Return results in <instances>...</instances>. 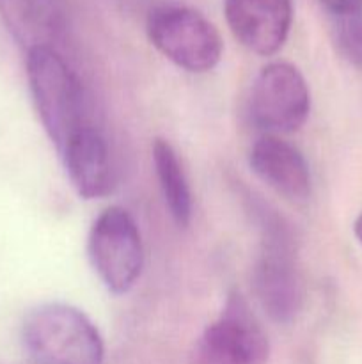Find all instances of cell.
Wrapping results in <instances>:
<instances>
[{
	"label": "cell",
	"mask_w": 362,
	"mask_h": 364,
	"mask_svg": "<svg viewBox=\"0 0 362 364\" xmlns=\"http://www.w3.org/2000/svg\"><path fill=\"white\" fill-rule=\"evenodd\" d=\"M27 78L39 119L60 153L73 135L92 124L84 85L55 48L28 50Z\"/></svg>",
	"instance_id": "obj_1"
},
{
	"label": "cell",
	"mask_w": 362,
	"mask_h": 364,
	"mask_svg": "<svg viewBox=\"0 0 362 364\" xmlns=\"http://www.w3.org/2000/svg\"><path fill=\"white\" fill-rule=\"evenodd\" d=\"M21 338L38 364H103L105 345L87 315L64 302H46L27 313Z\"/></svg>",
	"instance_id": "obj_2"
},
{
	"label": "cell",
	"mask_w": 362,
	"mask_h": 364,
	"mask_svg": "<svg viewBox=\"0 0 362 364\" xmlns=\"http://www.w3.org/2000/svg\"><path fill=\"white\" fill-rule=\"evenodd\" d=\"M151 45L177 68L206 73L222 59L224 43L215 25L194 7L160 4L146 21Z\"/></svg>",
	"instance_id": "obj_3"
},
{
	"label": "cell",
	"mask_w": 362,
	"mask_h": 364,
	"mask_svg": "<svg viewBox=\"0 0 362 364\" xmlns=\"http://www.w3.org/2000/svg\"><path fill=\"white\" fill-rule=\"evenodd\" d=\"M263 238L252 284L263 311L277 323L297 318L304 301L291 235L275 217L263 215Z\"/></svg>",
	"instance_id": "obj_4"
},
{
	"label": "cell",
	"mask_w": 362,
	"mask_h": 364,
	"mask_svg": "<svg viewBox=\"0 0 362 364\" xmlns=\"http://www.w3.org/2000/svg\"><path fill=\"white\" fill-rule=\"evenodd\" d=\"M87 255L106 290L130 291L144 267V244L133 215L121 206L103 210L89 231Z\"/></svg>",
	"instance_id": "obj_5"
},
{
	"label": "cell",
	"mask_w": 362,
	"mask_h": 364,
	"mask_svg": "<svg viewBox=\"0 0 362 364\" xmlns=\"http://www.w3.org/2000/svg\"><path fill=\"white\" fill-rule=\"evenodd\" d=\"M268 358V336L238 291L229 294L192 350V364H266Z\"/></svg>",
	"instance_id": "obj_6"
},
{
	"label": "cell",
	"mask_w": 362,
	"mask_h": 364,
	"mask_svg": "<svg viewBox=\"0 0 362 364\" xmlns=\"http://www.w3.org/2000/svg\"><path fill=\"white\" fill-rule=\"evenodd\" d=\"M311 92L304 75L290 63H270L256 77L248 98L252 123L272 135L297 132L307 121Z\"/></svg>",
	"instance_id": "obj_7"
},
{
	"label": "cell",
	"mask_w": 362,
	"mask_h": 364,
	"mask_svg": "<svg viewBox=\"0 0 362 364\" xmlns=\"http://www.w3.org/2000/svg\"><path fill=\"white\" fill-rule=\"evenodd\" d=\"M224 13L234 38L252 53L279 52L293 21L291 0H224Z\"/></svg>",
	"instance_id": "obj_8"
},
{
	"label": "cell",
	"mask_w": 362,
	"mask_h": 364,
	"mask_svg": "<svg viewBox=\"0 0 362 364\" xmlns=\"http://www.w3.org/2000/svg\"><path fill=\"white\" fill-rule=\"evenodd\" d=\"M252 173L290 201H305L311 194V173L297 146L279 135L265 134L248 151Z\"/></svg>",
	"instance_id": "obj_9"
},
{
	"label": "cell",
	"mask_w": 362,
	"mask_h": 364,
	"mask_svg": "<svg viewBox=\"0 0 362 364\" xmlns=\"http://www.w3.org/2000/svg\"><path fill=\"white\" fill-rule=\"evenodd\" d=\"M67 180L82 199L105 198L112 191L114 173L106 139L91 124L60 149Z\"/></svg>",
	"instance_id": "obj_10"
},
{
	"label": "cell",
	"mask_w": 362,
	"mask_h": 364,
	"mask_svg": "<svg viewBox=\"0 0 362 364\" xmlns=\"http://www.w3.org/2000/svg\"><path fill=\"white\" fill-rule=\"evenodd\" d=\"M0 18L27 52L55 48L66 27L60 0H0Z\"/></svg>",
	"instance_id": "obj_11"
},
{
	"label": "cell",
	"mask_w": 362,
	"mask_h": 364,
	"mask_svg": "<svg viewBox=\"0 0 362 364\" xmlns=\"http://www.w3.org/2000/svg\"><path fill=\"white\" fill-rule=\"evenodd\" d=\"M153 166L169 215L177 226L187 228L194 210L192 191L180 155L165 139H155L153 142Z\"/></svg>",
	"instance_id": "obj_12"
},
{
	"label": "cell",
	"mask_w": 362,
	"mask_h": 364,
	"mask_svg": "<svg viewBox=\"0 0 362 364\" xmlns=\"http://www.w3.org/2000/svg\"><path fill=\"white\" fill-rule=\"evenodd\" d=\"M330 34L346 63L362 70V11L330 16Z\"/></svg>",
	"instance_id": "obj_13"
},
{
	"label": "cell",
	"mask_w": 362,
	"mask_h": 364,
	"mask_svg": "<svg viewBox=\"0 0 362 364\" xmlns=\"http://www.w3.org/2000/svg\"><path fill=\"white\" fill-rule=\"evenodd\" d=\"M319 4L327 11L329 18L362 11V0H319Z\"/></svg>",
	"instance_id": "obj_14"
},
{
	"label": "cell",
	"mask_w": 362,
	"mask_h": 364,
	"mask_svg": "<svg viewBox=\"0 0 362 364\" xmlns=\"http://www.w3.org/2000/svg\"><path fill=\"white\" fill-rule=\"evenodd\" d=\"M353 231H355V237H357L358 242H361V244H362V213L357 217V220H355Z\"/></svg>",
	"instance_id": "obj_15"
}]
</instances>
